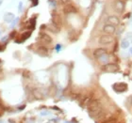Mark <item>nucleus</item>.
Here are the masks:
<instances>
[{"mask_svg": "<svg viewBox=\"0 0 132 123\" xmlns=\"http://www.w3.org/2000/svg\"><path fill=\"white\" fill-rule=\"evenodd\" d=\"M60 48H61V45H60V44H58V45H57V46H56V50H60Z\"/></svg>", "mask_w": 132, "mask_h": 123, "instance_id": "412c9836", "label": "nucleus"}, {"mask_svg": "<svg viewBox=\"0 0 132 123\" xmlns=\"http://www.w3.org/2000/svg\"><path fill=\"white\" fill-rule=\"evenodd\" d=\"M113 6H114L115 11H117L118 12H122L125 8V3L123 1H120V0H115V3Z\"/></svg>", "mask_w": 132, "mask_h": 123, "instance_id": "423d86ee", "label": "nucleus"}, {"mask_svg": "<svg viewBox=\"0 0 132 123\" xmlns=\"http://www.w3.org/2000/svg\"><path fill=\"white\" fill-rule=\"evenodd\" d=\"M40 39H41L42 41H44L45 43H51L52 42V38L46 33H41L40 34Z\"/></svg>", "mask_w": 132, "mask_h": 123, "instance_id": "1a4fd4ad", "label": "nucleus"}, {"mask_svg": "<svg viewBox=\"0 0 132 123\" xmlns=\"http://www.w3.org/2000/svg\"><path fill=\"white\" fill-rule=\"evenodd\" d=\"M71 0H61V4H63V5H68L69 3H70Z\"/></svg>", "mask_w": 132, "mask_h": 123, "instance_id": "f3484780", "label": "nucleus"}, {"mask_svg": "<svg viewBox=\"0 0 132 123\" xmlns=\"http://www.w3.org/2000/svg\"><path fill=\"white\" fill-rule=\"evenodd\" d=\"M32 94H33V96H34V98L37 99V100H41V99L44 98L43 92H42V90L39 89V88H34L32 90Z\"/></svg>", "mask_w": 132, "mask_h": 123, "instance_id": "9d476101", "label": "nucleus"}, {"mask_svg": "<svg viewBox=\"0 0 132 123\" xmlns=\"http://www.w3.org/2000/svg\"><path fill=\"white\" fill-rule=\"evenodd\" d=\"M106 24H109V25H118L120 24V19H119L117 16H114V15H111V16H109L106 20Z\"/></svg>", "mask_w": 132, "mask_h": 123, "instance_id": "7ed1b4c3", "label": "nucleus"}, {"mask_svg": "<svg viewBox=\"0 0 132 123\" xmlns=\"http://www.w3.org/2000/svg\"><path fill=\"white\" fill-rule=\"evenodd\" d=\"M102 69L108 72H115L119 70V67L114 63H107L102 67Z\"/></svg>", "mask_w": 132, "mask_h": 123, "instance_id": "f257e3e1", "label": "nucleus"}, {"mask_svg": "<svg viewBox=\"0 0 132 123\" xmlns=\"http://www.w3.org/2000/svg\"><path fill=\"white\" fill-rule=\"evenodd\" d=\"M104 123H115V120H114V119H110V120L105 121Z\"/></svg>", "mask_w": 132, "mask_h": 123, "instance_id": "6ab92c4d", "label": "nucleus"}, {"mask_svg": "<svg viewBox=\"0 0 132 123\" xmlns=\"http://www.w3.org/2000/svg\"><path fill=\"white\" fill-rule=\"evenodd\" d=\"M14 14L11 13V12H7V13L4 15V21L6 23H12L14 21Z\"/></svg>", "mask_w": 132, "mask_h": 123, "instance_id": "f8f14e48", "label": "nucleus"}, {"mask_svg": "<svg viewBox=\"0 0 132 123\" xmlns=\"http://www.w3.org/2000/svg\"><path fill=\"white\" fill-rule=\"evenodd\" d=\"M48 1H50V2H51V6H53V7H56L57 3H56L55 0H48Z\"/></svg>", "mask_w": 132, "mask_h": 123, "instance_id": "a211bd4d", "label": "nucleus"}, {"mask_svg": "<svg viewBox=\"0 0 132 123\" xmlns=\"http://www.w3.org/2000/svg\"><path fill=\"white\" fill-rule=\"evenodd\" d=\"M52 23L55 25H57L58 27H60L62 24V21H61V18L59 14H53L52 15Z\"/></svg>", "mask_w": 132, "mask_h": 123, "instance_id": "6e6552de", "label": "nucleus"}, {"mask_svg": "<svg viewBox=\"0 0 132 123\" xmlns=\"http://www.w3.org/2000/svg\"><path fill=\"white\" fill-rule=\"evenodd\" d=\"M21 8H22V2L19 3V11H21Z\"/></svg>", "mask_w": 132, "mask_h": 123, "instance_id": "4be33fe9", "label": "nucleus"}, {"mask_svg": "<svg viewBox=\"0 0 132 123\" xmlns=\"http://www.w3.org/2000/svg\"><path fill=\"white\" fill-rule=\"evenodd\" d=\"M113 87H117V88H114V90L117 91V92H123V91L127 90V84H124V83H120V84H117V85H114Z\"/></svg>", "mask_w": 132, "mask_h": 123, "instance_id": "9b49d317", "label": "nucleus"}, {"mask_svg": "<svg viewBox=\"0 0 132 123\" xmlns=\"http://www.w3.org/2000/svg\"><path fill=\"white\" fill-rule=\"evenodd\" d=\"M2 2H3V0H0V6H1V4H2Z\"/></svg>", "mask_w": 132, "mask_h": 123, "instance_id": "393cba45", "label": "nucleus"}, {"mask_svg": "<svg viewBox=\"0 0 132 123\" xmlns=\"http://www.w3.org/2000/svg\"><path fill=\"white\" fill-rule=\"evenodd\" d=\"M129 52H130V54L132 55V48H130V50H129Z\"/></svg>", "mask_w": 132, "mask_h": 123, "instance_id": "b1692460", "label": "nucleus"}, {"mask_svg": "<svg viewBox=\"0 0 132 123\" xmlns=\"http://www.w3.org/2000/svg\"><path fill=\"white\" fill-rule=\"evenodd\" d=\"M131 104H132V98H131Z\"/></svg>", "mask_w": 132, "mask_h": 123, "instance_id": "a878e982", "label": "nucleus"}, {"mask_svg": "<svg viewBox=\"0 0 132 123\" xmlns=\"http://www.w3.org/2000/svg\"><path fill=\"white\" fill-rule=\"evenodd\" d=\"M114 41V39L111 35H103L99 38V43L102 45H107V44L111 43Z\"/></svg>", "mask_w": 132, "mask_h": 123, "instance_id": "f03ea898", "label": "nucleus"}, {"mask_svg": "<svg viewBox=\"0 0 132 123\" xmlns=\"http://www.w3.org/2000/svg\"><path fill=\"white\" fill-rule=\"evenodd\" d=\"M30 37V32H26V33H23L22 35V41H25L27 39H28Z\"/></svg>", "mask_w": 132, "mask_h": 123, "instance_id": "dca6fc26", "label": "nucleus"}, {"mask_svg": "<svg viewBox=\"0 0 132 123\" xmlns=\"http://www.w3.org/2000/svg\"><path fill=\"white\" fill-rule=\"evenodd\" d=\"M47 123H49V122H47Z\"/></svg>", "mask_w": 132, "mask_h": 123, "instance_id": "cd10ccee", "label": "nucleus"}, {"mask_svg": "<svg viewBox=\"0 0 132 123\" xmlns=\"http://www.w3.org/2000/svg\"><path fill=\"white\" fill-rule=\"evenodd\" d=\"M103 31L106 34H109V35H111L115 32V26L111 25H109V24H106V25L103 26Z\"/></svg>", "mask_w": 132, "mask_h": 123, "instance_id": "39448f33", "label": "nucleus"}, {"mask_svg": "<svg viewBox=\"0 0 132 123\" xmlns=\"http://www.w3.org/2000/svg\"><path fill=\"white\" fill-rule=\"evenodd\" d=\"M17 22H18V18H17V19H14L13 23H12V26H11V27H13V26L15 25V24H16Z\"/></svg>", "mask_w": 132, "mask_h": 123, "instance_id": "aec40b11", "label": "nucleus"}, {"mask_svg": "<svg viewBox=\"0 0 132 123\" xmlns=\"http://www.w3.org/2000/svg\"><path fill=\"white\" fill-rule=\"evenodd\" d=\"M121 46H122V48H124V49H126V48H127V47L129 46V42L127 41H122V43H121Z\"/></svg>", "mask_w": 132, "mask_h": 123, "instance_id": "2eb2a0df", "label": "nucleus"}, {"mask_svg": "<svg viewBox=\"0 0 132 123\" xmlns=\"http://www.w3.org/2000/svg\"><path fill=\"white\" fill-rule=\"evenodd\" d=\"M48 29H49L50 31L54 32V33H57V32H59V30H60V27H58L57 25H55L54 24H52V25H50L49 26H48Z\"/></svg>", "mask_w": 132, "mask_h": 123, "instance_id": "4468645a", "label": "nucleus"}, {"mask_svg": "<svg viewBox=\"0 0 132 123\" xmlns=\"http://www.w3.org/2000/svg\"><path fill=\"white\" fill-rule=\"evenodd\" d=\"M107 49L106 48H96V49L94 51V56L95 58H102L103 55H107Z\"/></svg>", "mask_w": 132, "mask_h": 123, "instance_id": "20e7f679", "label": "nucleus"}, {"mask_svg": "<svg viewBox=\"0 0 132 123\" xmlns=\"http://www.w3.org/2000/svg\"><path fill=\"white\" fill-rule=\"evenodd\" d=\"M2 111H3V109H2V107H1V106H0V113H1V112H2Z\"/></svg>", "mask_w": 132, "mask_h": 123, "instance_id": "5701e85b", "label": "nucleus"}, {"mask_svg": "<svg viewBox=\"0 0 132 123\" xmlns=\"http://www.w3.org/2000/svg\"><path fill=\"white\" fill-rule=\"evenodd\" d=\"M38 51L39 53L41 54V55H47L48 54V49H47L46 47H44V46H40L38 48Z\"/></svg>", "mask_w": 132, "mask_h": 123, "instance_id": "ddd939ff", "label": "nucleus"}, {"mask_svg": "<svg viewBox=\"0 0 132 123\" xmlns=\"http://www.w3.org/2000/svg\"><path fill=\"white\" fill-rule=\"evenodd\" d=\"M120 1H123V0H120Z\"/></svg>", "mask_w": 132, "mask_h": 123, "instance_id": "bb28decb", "label": "nucleus"}, {"mask_svg": "<svg viewBox=\"0 0 132 123\" xmlns=\"http://www.w3.org/2000/svg\"><path fill=\"white\" fill-rule=\"evenodd\" d=\"M63 12L65 14L76 13V12H77V8H75V7L73 5H71V4H68V5H65V6H64Z\"/></svg>", "mask_w": 132, "mask_h": 123, "instance_id": "0eeeda50", "label": "nucleus"}]
</instances>
